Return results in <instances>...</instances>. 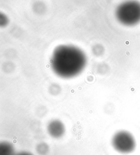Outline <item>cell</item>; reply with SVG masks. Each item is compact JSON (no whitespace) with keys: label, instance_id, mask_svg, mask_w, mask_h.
Instances as JSON below:
<instances>
[{"label":"cell","instance_id":"1","mask_svg":"<svg viewBox=\"0 0 140 155\" xmlns=\"http://www.w3.org/2000/svg\"><path fill=\"white\" fill-rule=\"evenodd\" d=\"M87 64L86 54L73 45H62L55 48L51 59L53 72L60 78H75L83 71Z\"/></svg>","mask_w":140,"mask_h":155},{"label":"cell","instance_id":"2","mask_svg":"<svg viewBox=\"0 0 140 155\" xmlns=\"http://www.w3.org/2000/svg\"><path fill=\"white\" fill-rule=\"evenodd\" d=\"M117 19L121 24L132 26L140 22V2L137 0H128L117 8Z\"/></svg>","mask_w":140,"mask_h":155},{"label":"cell","instance_id":"3","mask_svg":"<svg viewBox=\"0 0 140 155\" xmlns=\"http://www.w3.org/2000/svg\"><path fill=\"white\" fill-rule=\"evenodd\" d=\"M112 145L119 153H128L135 149L136 142L134 137L130 132L120 131L114 134L112 139Z\"/></svg>","mask_w":140,"mask_h":155},{"label":"cell","instance_id":"4","mask_svg":"<svg viewBox=\"0 0 140 155\" xmlns=\"http://www.w3.org/2000/svg\"><path fill=\"white\" fill-rule=\"evenodd\" d=\"M47 131L50 136L55 139H59L64 136L66 132L64 124L59 119H53L47 125Z\"/></svg>","mask_w":140,"mask_h":155},{"label":"cell","instance_id":"5","mask_svg":"<svg viewBox=\"0 0 140 155\" xmlns=\"http://www.w3.org/2000/svg\"><path fill=\"white\" fill-rule=\"evenodd\" d=\"M16 151L13 144L8 141L0 143V155H15Z\"/></svg>","mask_w":140,"mask_h":155},{"label":"cell","instance_id":"6","mask_svg":"<svg viewBox=\"0 0 140 155\" xmlns=\"http://www.w3.org/2000/svg\"><path fill=\"white\" fill-rule=\"evenodd\" d=\"M36 150L39 155H47L49 151V147L46 143L42 142L37 145Z\"/></svg>","mask_w":140,"mask_h":155},{"label":"cell","instance_id":"7","mask_svg":"<svg viewBox=\"0 0 140 155\" xmlns=\"http://www.w3.org/2000/svg\"><path fill=\"white\" fill-rule=\"evenodd\" d=\"M8 18L5 16V15L1 14L0 16V25L1 26H5L8 24Z\"/></svg>","mask_w":140,"mask_h":155},{"label":"cell","instance_id":"8","mask_svg":"<svg viewBox=\"0 0 140 155\" xmlns=\"http://www.w3.org/2000/svg\"><path fill=\"white\" fill-rule=\"evenodd\" d=\"M15 155H33L32 153H30L29 151H20L19 153H17Z\"/></svg>","mask_w":140,"mask_h":155}]
</instances>
